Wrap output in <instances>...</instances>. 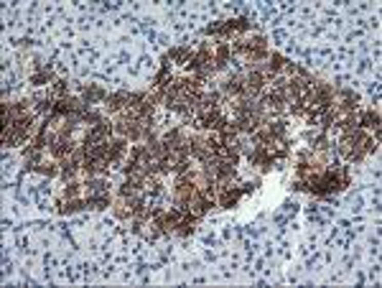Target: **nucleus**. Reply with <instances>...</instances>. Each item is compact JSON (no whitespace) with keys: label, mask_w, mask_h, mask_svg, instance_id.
<instances>
[{"label":"nucleus","mask_w":382,"mask_h":288,"mask_svg":"<svg viewBox=\"0 0 382 288\" xmlns=\"http://www.w3.org/2000/svg\"><path fill=\"white\" fill-rule=\"evenodd\" d=\"M229 64V44H219L214 51V69H225Z\"/></svg>","instance_id":"nucleus-7"},{"label":"nucleus","mask_w":382,"mask_h":288,"mask_svg":"<svg viewBox=\"0 0 382 288\" xmlns=\"http://www.w3.org/2000/svg\"><path fill=\"white\" fill-rule=\"evenodd\" d=\"M82 100H84V105H94V102L105 100V92H102L97 84H92V87H87V89L82 92Z\"/></svg>","instance_id":"nucleus-8"},{"label":"nucleus","mask_w":382,"mask_h":288,"mask_svg":"<svg viewBox=\"0 0 382 288\" xmlns=\"http://www.w3.org/2000/svg\"><path fill=\"white\" fill-rule=\"evenodd\" d=\"M67 89H69V87H67V82H64V79H59V82L54 84V94H56L59 100H62V97H67Z\"/></svg>","instance_id":"nucleus-15"},{"label":"nucleus","mask_w":382,"mask_h":288,"mask_svg":"<svg viewBox=\"0 0 382 288\" xmlns=\"http://www.w3.org/2000/svg\"><path fill=\"white\" fill-rule=\"evenodd\" d=\"M357 125L359 128H375V130H380V115L375 110H365L362 115H357Z\"/></svg>","instance_id":"nucleus-5"},{"label":"nucleus","mask_w":382,"mask_h":288,"mask_svg":"<svg viewBox=\"0 0 382 288\" xmlns=\"http://www.w3.org/2000/svg\"><path fill=\"white\" fill-rule=\"evenodd\" d=\"M222 92L232 94V97H247V89H245V79L237 76V74H229L227 79L222 82Z\"/></svg>","instance_id":"nucleus-2"},{"label":"nucleus","mask_w":382,"mask_h":288,"mask_svg":"<svg viewBox=\"0 0 382 288\" xmlns=\"http://www.w3.org/2000/svg\"><path fill=\"white\" fill-rule=\"evenodd\" d=\"M84 207H87V199H79V197H76V199H67L59 212H62V215H74V212H82Z\"/></svg>","instance_id":"nucleus-10"},{"label":"nucleus","mask_w":382,"mask_h":288,"mask_svg":"<svg viewBox=\"0 0 382 288\" xmlns=\"http://www.w3.org/2000/svg\"><path fill=\"white\" fill-rule=\"evenodd\" d=\"M82 123H87V125H97V123H102V115L97 112V110H84L82 112Z\"/></svg>","instance_id":"nucleus-11"},{"label":"nucleus","mask_w":382,"mask_h":288,"mask_svg":"<svg viewBox=\"0 0 382 288\" xmlns=\"http://www.w3.org/2000/svg\"><path fill=\"white\" fill-rule=\"evenodd\" d=\"M84 189H87V194H107L110 191V186H107L105 179H87Z\"/></svg>","instance_id":"nucleus-9"},{"label":"nucleus","mask_w":382,"mask_h":288,"mask_svg":"<svg viewBox=\"0 0 382 288\" xmlns=\"http://www.w3.org/2000/svg\"><path fill=\"white\" fill-rule=\"evenodd\" d=\"M87 207H92V209H107L110 207V191L107 194H87Z\"/></svg>","instance_id":"nucleus-6"},{"label":"nucleus","mask_w":382,"mask_h":288,"mask_svg":"<svg viewBox=\"0 0 382 288\" xmlns=\"http://www.w3.org/2000/svg\"><path fill=\"white\" fill-rule=\"evenodd\" d=\"M79 191H82V184H76L74 179L67 181V186H64V199H76Z\"/></svg>","instance_id":"nucleus-12"},{"label":"nucleus","mask_w":382,"mask_h":288,"mask_svg":"<svg viewBox=\"0 0 382 288\" xmlns=\"http://www.w3.org/2000/svg\"><path fill=\"white\" fill-rule=\"evenodd\" d=\"M125 107H128V94L125 92H115V94L107 97V112L110 115H120Z\"/></svg>","instance_id":"nucleus-3"},{"label":"nucleus","mask_w":382,"mask_h":288,"mask_svg":"<svg viewBox=\"0 0 382 288\" xmlns=\"http://www.w3.org/2000/svg\"><path fill=\"white\" fill-rule=\"evenodd\" d=\"M36 171H38V174H44V176H49V179H51V176H56V174H62V168H56V163H38V166H36Z\"/></svg>","instance_id":"nucleus-13"},{"label":"nucleus","mask_w":382,"mask_h":288,"mask_svg":"<svg viewBox=\"0 0 382 288\" xmlns=\"http://www.w3.org/2000/svg\"><path fill=\"white\" fill-rule=\"evenodd\" d=\"M239 197H242V189L239 186H227V189H217V204L219 207H225V209H229V207H234L237 202H239Z\"/></svg>","instance_id":"nucleus-1"},{"label":"nucleus","mask_w":382,"mask_h":288,"mask_svg":"<svg viewBox=\"0 0 382 288\" xmlns=\"http://www.w3.org/2000/svg\"><path fill=\"white\" fill-rule=\"evenodd\" d=\"M59 168H62V179H64V181H72V179L76 176V171L82 168V163L74 161L72 156H67V158H62V161H59Z\"/></svg>","instance_id":"nucleus-4"},{"label":"nucleus","mask_w":382,"mask_h":288,"mask_svg":"<svg viewBox=\"0 0 382 288\" xmlns=\"http://www.w3.org/2000/svg\"><path fill=\"white\" fill-rule=\"evenodd\" d=\"M168 56H171V59H176L178 64H189V59H191L189 49H173V51H171Z\"/></svg>","instance_id":"nucleus-14"}]
</instances>
